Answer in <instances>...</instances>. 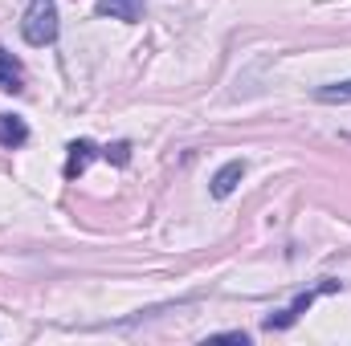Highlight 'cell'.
Listing matches in <instances>:
<instances>
[{
  "label": "cell",
  "mask_w": 351,
  "mask_h": 346,
  "mask_svg": "<svg viewBox=\"0 0 351 346\" xmlns=\"http://www.w3.org/2000/svg\"><path fill=\"white\" fill-rule=\"evenodd\" d=\"M21 37L37 49L58 41V0H29L25 21H21Z\"/></svg>",
  "instance_id": "1"
},
{
  "label": "cell",
  "mask_w": 351,
  "mask_h": 346,
  "mask_svg": "<svg viewBox=\"0 0 351 346\" xmlns=\"http://www.w3.org/2000/svg\"><path fill=\"white\" fill-rule=\"evenodd\" d=\"M339 285H343V281H335V277H323V281H319L315 289L298 293V297H294V302H290L286 310L269 314V318H265V330H290V326H294V322H298V318H302V314H306L311 306H315V297H319V293H335Z\"/></svg>",
  "instance_id": "2"
},
{
  "label": "cell",
  "mask_w": 351,
  "mask_h": 346,
  "mask_svg": "<svg viewBox=\"0 0 351 346\" xmlns=\"http://www.w3.org/2000/svg\"><path fill=\"white\" fill-rule=\"evenodd\" d=\"M94 12L110 16V21H123V25H135V21H143L147 0H94Z\"/></svg>",
  "instance_id": "3"
},
{
  "label": "cell",
  "mask_w": 351,
  "mask_h": 346,
  "mask_svg": "<svg viewBox=\"0 0 351 346\" xmlns=\"http://www.w3.org/2000/svg\"><path fill=\"white\" fill-rule=\"evenodd\" d=\"M245 179V159H229L221 172L213 175V183H208V191L217 196V200H229L233 191H237V183Z\"/></svg>",
  "instance_id": "4"
},
{
  "label": "cell",
  "mask_w": 351,
  "mask_h": 346,
  "mask_svg": "<svg viewBox=\"0 0 351 346\" xmlns=\"http://www.w3.org/2000/svg\"><path fill=\"white\" fill-rule=\"evenodd\" d=\"M66 151H70V155H66V179H78V175L90 168V159L98 155V147H94L90 139H74Z\"/></svg>",
  "instance_id": "5"
},
{
  "label": "cell",
  "mask_w": 351,
  "mask_h": 346,
  "mask_svg": "<svg viewBox=\"0 0 351 346\" xmlns=\"http://www.w3.org/2000/svg\"><path fill=\"white\" fill-rule=\"evenodd\" d=\"M0 90L4 94H21L25 90V70H21V62L0 45Z\"/></svg>",
  "instance_id": "6"
},
{
  "label": "cell",
  "mask_w": 351,
  "mask_h": 346,
  "mask_svg": "<svg viewBox=\"0 0 351 346\" xmlns=\"http://www.w3.org/2000/svg\"><path fill=\"white\" fill-rule=\"evenodd\" d=\"M25 143H29V127H25V118H16V114H0V147L16 151V147H25Z\"/></svg>",
  "instance_id": "7"
},
{
  "label": "cell",
  "mask_w": 351,
  "mask_h": 346,
  "mask_svg": "<svg viewBox=\"0 0 351 346\" xmlns=\"http://www.w3.org/2000/svg\"><path fill=\"white\" fill-rule=\"evenodd\" d=\"M315 102H327V106H343L351 102V78L348 82H327V86L315 90Z\"/></svg>",
  "instance_id": "8"
},
{
  "label": "cell",
  "mask_w": 351,
  "mask_h": 346,
  "mask_svg": "<svg viewBox=\"0 0 351 346\" xmlns=\"http://www.w3.org/2000/svg\"><path fill=\"white\" fill-rule=\"evenodd\" d=\"M208 343H250V334L245 330H221V334H208Z\"/></svg>",
  "instance_id": "9"
},
{
  "label": "cell",
  "mask_w": 351,
  "mask_h": 346,
  "mask_svg": "<svg viewBox=\"0 0 351 346\" xmlns=\"http://www.w3.org/2000/svg\"><path fill=\"white\" fill-rule=\"evenodd\" d=\"M106 159H114L119 168L131 159V143H114V147H106Z\"/></svg>",
  "instance_id": "10"
}]
</instances>
